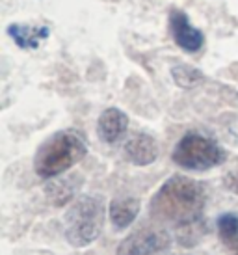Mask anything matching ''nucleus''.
Listing matches in <instances>:
<instances>
[{"label":"nucleus","instance_id":"f257e3e1","mask_svg":"<svg viewBox=\"0 0 238 255\" xmlns=\"http://www.w3.org/2000/svg\"><path fill=\"white\" fill-rule=\"evenodd\" d=\"M207 190L196 179L173 175L162 184L149 203L154 222L171 226L179 244L194 248L207 233L205 222Z\"/></svg>","mask_w":238,"mask_h":255},{"label":"nucleus","instance_id":"f03ea898","mask_svg":"<svg viewBox=\"0 0 238 255\" xmlns=\"http://www.w3.org/2000/svg\"><path fill=\"white\" fill-rule=\"evenodd\" d=\"M88 153V143L77 128H63L49 136L34 156V170L41 179H54L71 170Z\"/></svg>","mask_w":238,"mask_h":255},{"label":"nucleus","instance_id":"7ed1b4c3","mask_svg":"<svg viewBox=\"0 0 238 255\" xmlns=\"http://www.w3.org/2000/svg\"><path fill=\"white\" fill-rule=\"evenodd\" d=\"M105 199L95 194L77 198L65 213V239L75 248H86L97 241L105 227Z\"/></svg>","mask_w":238,"mask_h":255},{"label":"nucleus","instance_id":"20e7f679","mask_svg":"<svg viewBox=\"0 0 238 255\" xmlns=\"http://www.w3.org/2000/svg\"><path fill=\"white\" fill-rule=\"evenodd\" d=\"M173 162L188 171H207L218 168L227 160V151L209 136L188 132L173 149Z\"/></svg>","mask_w":238,"mask_h":255},{"label":"nucleus","instance_id":"39448f33","mask_svg":"<svg viewBox=\"0 0 238 255\" xmlns=\"http://www.w3.org/2000/svg\"><path fill=\"white\" fill-rule=\"evenodd\" d=\"M171 237L162 227H140L121 241L116 255H168Z\"/></svg>","mask_w":238,"mask_h":255},{"label":"nucleus","instance_id":"423d86ee","mask_svg":"<svg viewBox=\"0 0 238 255\" xmlns=\"http://www.w3.org/2000/svg\"><path fill=\"white\" fill-rule=\"evenodd\" d=\"M169 26H171V34L175 43L186 52H197L203 47L205 36L199 28H196L190 22L188 15L181 11V9H173L169 13Z\"/></svg>","mask_w":238,"mask_h":255},{"label":"nucleus","instance_id":"0eeeda50","mask_svg":"<svg viewBox=\"0 0 238 255\" xmlns=\"http://www.w3.org/2000/svg\"><path fill=\"white\" fill-rule=\"evenodd\" d=\"M125 158L134 166H149L158 158V143L153 136L145 132H136L125 142L123 147Z\"/></svg>","mask_w":238,"mask_h":255},{"label":"nucleus","instance_id":"6e6552de","mask_svg":"<svg viewBox=\"0 0 238 255\" xmlns=\"http://www.w3.org/2000/svg\"><path fill=\"white\" fill-rule=\"evenodd\" d=\"M128 128V116L119 108H106L99 116L97 121V136L101 142L116 143L125 136Z\"/></svg>","mask_w":238,"mask_h":255},{"label":"nucleus","instance_id":"1a4fd4ad","mask_svg":"<svg viewBox=\"0 0 238 255\" xmlns=\"http://www.w3.org/2000/svg\"><path fill=\"white\" fill-rule=\"evenodd\" d=\"M141 209V203L138 198H116L110 203V222L116 231H123L126 227L134 224V220L138 218Z\"/></svg>","mask_w":238,"mask_h":255},{"label":"nucleus","instance_id":"9d476101","mask_svg":"<svg viewBox=\"0 0 238 255\" xmlns=\"http://www.w3.org/2000/svg\"><path fill=\"white\" fill-rule=\"evenodd\" d=\"M80 183H82L80 177H60L58 175L45 184V196L54 207H63L75 198Z\"/></svg>","mask_w":238,"mask_h":255},{"label":"nucleus","instance_id":"9b49d317","mask_svg":"<svg viewBox=\"0 0 238 255\" xmlns=\"http://www.w3.org/2000/svg\"><path fill=\"white\" fill-rule=\"evenodd\" d=\"M7 36L15 41L17 47L21 49H35L41 41L49 37V28L47 26H28L21 22H13L7 26Z\"/></svg>","mask_w":238,"mask_h":255},{"label":"nucleus","instance_id":"f8f14e48","mask_svg":"<svg viewBox=\"0 0 238 255\" xmlns=\"http://www.w3.org/2000/svg\"><path fill=\"white\" fill-rule=\"evenodd\" d=\"M171 77L179 88L182 90H190V88H196L197 84H201L205 80V75L199 69L192 67V65L181 64L171 67Z\"/></svg>","mask_w":238,"mask_h":255},{"label":"nucleus","instance_id":"ddd939ff","mask_svg":"<svg viewBox=\"0 0 238 255\" xmlns=\"http://www.w3.org/2000/svg\"><path fill=\"white\" fill-rule=\"evenodd\" d=\"M216 227H218V235H220V241L224 242V246L227 248L238 237V214L235 213L220 214L216 220Z\"/></svg>","mask_w":238,"mask_h":255},{"label":"nucleus","instance_id":"4468645a","mask_svg":"<svg viewBox=\"0 0 238 255\" xmlns=\"http://www.w3.org/2000/svg\"><path fill=\"white\" fill-rule=\"evenodd\" d=\"M224 184L229 192L238 194V171H229L224 177Z\"/></svg>","mask_w":238,"mask_h":255},{"label":"nucleus","instance_id":"2eb2a0df","mask_svg":"<svg viewBox=\"0 0 238 255\" xmlns=\"http://www.w3.org/2000/svg\"><path fill=\"white\" fill-rule=\"evenodd\" d=\"M227 250L231 252V255H238V237L231 242V244H229V246H227Z\"/></svg>","mask_w":238,"mask_h":255}]
</instances>
